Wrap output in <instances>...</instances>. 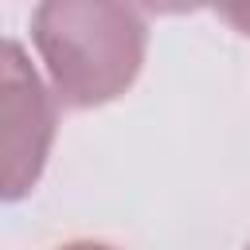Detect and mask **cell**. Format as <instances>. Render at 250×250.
Returning <instances> with one entry per match:
<instances>
[{"label": "cell", "mask_w": 250, "mask_h": 250, "mask_svg": "<svg viewBox=\"0 0 250 250\" xmlns=\"http://www.w3.org/2000/svg\"><path fill=\"white\" fill-rule=\"evenodd\" d=\"M39 47L51 59V74L66 102L90 105L98 102L94 90V62L109 70L117 86H125L141 62L145 23L137 8H109V4H47L35 12Z\"/></svg>", "instance_id": "obj_1"}]
</instances>
